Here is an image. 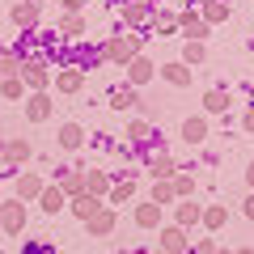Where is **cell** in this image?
I'll return each instance as SVG.
<instances>
[{"mask_svg": "<svg viewBox=\"0 0 254 254\" xmlns=\"http://www.w3.org/2000/svg\"><path fill=\"white\" fill-rule=\"evenodd\" d=\"M250 216H254V199H250Z\"/></svg>", "mask_w": 254, "mask_h": 254, "instance_id": "obj_1", "label": "cell"}]
</instances>
